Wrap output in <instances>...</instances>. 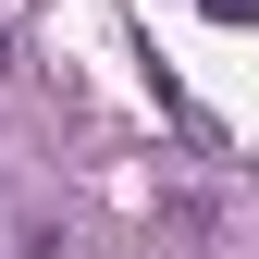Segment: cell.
Returning <instances> with one entry per match:
<instances>
[{
	"label": "cell",
	"mask_w": 259,
	"mask_h": 259,
	"mask_svg": "<svg viewBox=\"0 0 259 259\" xmlns=\"http://www.w3.org/2000/svg\"><path fill=\"white\" fill-rule=\"evenodd\" d=\"M198 13H210V25H259V0H198Z\"/></svg>",
	"instance_id": "6da1fadb"
},
{
	"label": "cell",
	"mask_w": 259,
	"mask_h": 259,
	"mask_svg": "<svg viewBox=\"0 0 259 259\" xmlns=\"http://www.w3.org/2000/svg\"><path fill=\"white\" fill-rule=\"evenodd\" d=\"M0 74H13V25H0Z\"/></svg>",
	"instance_id": "7a4b0ae2"
}]
</instances>
